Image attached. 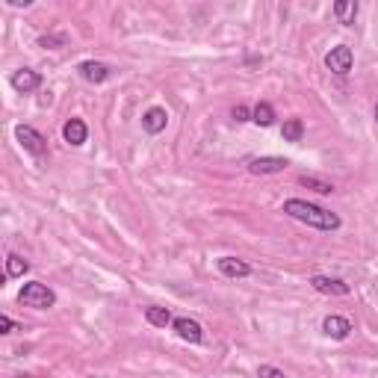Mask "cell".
Masks as SVG:
<instances>
[{
    "instance_id": "cell-1",
    "label": "cell",
    "mask_w": 378,
    "mask_h": 378,
    "mask_svg": "<svg viewBox=\"0 0 378 378\" xmlns=\"http://www.w3.org/2000/svg\"><path fill=\"white\" fill-rule=\"evenodd\" d=\"M284 213L296 219V222H305V225L316 228V231H337L340 228V216L331 213L325 207H316L310 201H302V198H290L284 201Z\"/></svg>"
},
{
    "instance_id": "cell-2",
    "label": "cell",
    "mask_w": 378,
    "mask_h": 378,
    "mask_svg": "<svg viewBox=\"0 0 378 378\" xmlns=\"http://www.w3.org/2000/svg\"><path fill=\"white\" fill-rule=\"evenodd\" d=\"M18 302L27 305V307H36V310H48V307L57 305V296H53V290L48 284L30 281V284H24V290L18 293Z\"/></svg>"
},
{
    "instance_id": "cell-3",
    "label": "cell",
    "mask_w": 378,
    "mask_h": 378,
    "mask_svg": "<svg viewBox=\"0 0 378 378\" xmlns=\"http://www.w3.org/2000/svg\"><path fill=\"white\" fill-rule=\"evenodd\" d=\"M15 139L21 142V148H24L27 154H33V157H36L39 163L48 160V139H44L36 127L18 125V127H15Z\"/></svg>"
},
{
    "instance_id": "cell-4",
    "label": "cell",
    "mask_w": 378,
    "mask_h": 378,
    "mask_svg": "<svg viewBox=\"0 0 378 378\" xmlns=\"http://www.w3.org/2000/svg\"><path fill=\"white\" fill-rule=\"evenodd\" d=\"M352 62H354V53H352L349 44H337V48H331L325 53V69L340 74V77H346L352 71Z\"/></svg>"
},
{
    "instance_id": "cell-5",
    "label": "cell",
    "mask_w": 378,
    "mask_h": 378,
    "mask_svg": "<svg viewBox=\"0 0 378 378\" xmlns=\"http://www.w3.org/2000/svg\"><path fill=\"white\" fill-rule=\"evenodd\" d=\"M310 287L322 296H349L352 293V287L346 281H340V278H328V275H314L310 278Z\"/></svg>"
},
{
    "instance_id": "cell-6",
    "label": "cell",
    "mask_w": 378,
    "mask_h": 378,
    "mask_svg": "<svg viewBox=\"0 0 378 378\" xmlns=\"http://www.w3.org/2000/svg\"><path fill=\"white\" fill-rule=\"evenodd\" d=\"M174 331H177V337L181 340H186V343H201L204 340V331H201V325H198L195 319H189V316H177L174 322Z\"/></svg>"
},
{
    "instance_id": "cell-7",
    "label": "cell",
    "mask_w": 378,
    "mask_h": 378,
    "mask_svg": "<svg viewBox=\"0 0 378 378\" xmlns=\"http://www.w3.org/2000/svg\"><path fill=\"white\" fill-rule=\"evenodd\" d=\"M287 165H290L287 157H258L249 163V172L251 174H278V172H284Z\"/></svg>"
},
{
    "instance_id": "cell-8",
    "label": "cell",
    "mask_w": 378,
    "mask_h": 378,
    "mask_svg": "<svg viewBox=\"0 0 378 378\" xmlns=\"http://www.w3.org/2000/svg\"><path fill=\"white\" fill-rule=\"evenodd\" d=\"M42 86V77L39 71H33V69H21L12 74V89L21 95H30V92H36V89Z\"/></svg>"
},
{
    "instance_id": "cell-9",
    "label": "cell",
    "mask_w": 378,
    "mask_h": 378,
    "mask_svg": "<svg viewBox=\"0 0 378 378\" xmlns=\"http://www.w3.org/2000/svg\"><path fill=\"white\" fill-rule=\"evenodd\" d=\"M77 71H80V77H83L86 83H95V86H101V83H107V80H109V65H104V62H95V60L83 62Z\"/></svg>"
},
{
    "instance_id": "cell-10",
    "label": "cell",
    "mask_w": 378,
    "mask_h": 378,
    "mask_svg": "<svg viewBox=\"0 0 378 378\" xmlns=\"http://www.w3.org/2000/svg\"><path fill=\"white\" fill-rule=\"evenodd\" d=\"M165 125H169V113H165L163 107H151L148 113L142 116V127H145V133H151V136H157V133H163Z\"/></svg>"
},
{
    "instance_id": "cell-11",
    "label": "cell",
    "mask_w": 378,
    "mask_h": 378,
    "mask_svg": "<svg viewBox=\"0 0 378 378\" xmlns=\"http://www.w3.org/2000/svg\"><path fill=\"white\" fill-rule=\"evenodd\" d=\"M216 269L225 278H249L251 275V266L246 260H240V258H219Z\"/></svg>"
},
{
    "instance_id": "cell-12",
    "label": "cell",
    "mask_w": 378,
    "mask_h": 378,
    "mask_svg": "<svg viewBox=\"0 0 378 378\" xmlns=\"http://www.w3.org/2000/svg\"><path fill=\"white\" fill-rule=\"evenodd\" d=\"M62 136H65V142H69V145L80 148L83 142H86V136H89L86 121H83V118H69V121H65V127H62Z\"/></svg>"
},
{
    "instance_id": "cell-13",
    "label": "cell",
    "mask_w": 378,
    "mask_h": 378,
    "mask_svg": "<svg viewBox=\"0 0 378 378\" xmlns=\"http://www.w3.org/2000/svg\"><path fill=\"white\" fill-rule=\"evenodd\" d=\"M322 331H325V337H331V340H346L352 334V322L346 316H325Z\"/></svg>"
},
{
    "instance_id": "cell-14",
    "label": "cell",
    "mask_w": 378,
    "mask_h": 378,
    "mask_svg": "<svg viewBox=\"0 0 378 378\" xmlns=\"http://www.w3.org/2000/svg\"><path fill=\"white\" fill-rule=\"evenodd\" d=\"M358 3H354V0H337L334 3V15H337V21L343 27H352L354 24V18H358Z\"/></svg>"
},
{
    "instance_id": "cell-15",
    "label": "cell",
    "mask_w": 378,
    "mask_h": 378,
    "mask_svg": "<svg viewBox=\"0 0 378 378\" xmlns=\"http://www.w3.org/2000/svg\"><path fill=\"white\" fill-rule=\"evenodd\" d=\"M298 183L307 186V189H314V192H319V195L334 192V183L325 181V177H316V174H298Z\"/></svg>"
},
{
    "instance_id": "cell-16",
    "label": "cell",
    "mask_w": 378,
    "mask_h": 378,
    "mask_svg": "<svg viewBox=\"0 0 378 378\" xmlns=\"http://www.w3.org/2000/svg\"><path fill=\"white\" fill-rule=\"evenodd\" d=\"M251 121H254V125H260V127H272V125H275V109H272V104L260 101L258 107L251 109Z\"/></svg>"
},
{
    "instance_id": "cell-17",
    "label": "cell",
    "mask_w": 378,
    "mask_h": 378,
    "mask_svg": "<svg viewBox=\"0 0 378 378\" xmlns=\"http://www.w3.org/2000/svg\"><path fill=\"white\" fill-rule=\"evenodd\" d=\"M281 136H284V142H302V136H305V121H302V118H287L284 127H281Z\"/></svg>"
},
{
    "instance_id": "cell-18",
    "label": "cell",
    "mask_w": 378,
    "mask_h": 378,
    "mask_svg": "<svg viewBox=\"0 0 378 378\" xmlns=\"http://www.w3.org/2000/svg\"><path fill=\"white\" fill-rule=\"evenodd\" d=\"M145 319L151 322V325H157V328H165V325H172V314H169V307H157V305H151L145 307Z\"/></svg>"
},
{
    "instance_id": "cell-19",
    "label": "cell",
    "mask_w": 378,
    "mask_h": 378,
    "mask_svg": "<svg viewBox=\"0 0 378 378\" xmlns=\"http://www.w3.org/2000/svg\"><path fill=\"white\" fill-rule=\"evenodd\" d=\"M30 269V263L21 254H9L6 258V278H24Z\"/></svg>"
},
{
    "instance_id": "cell-20",
    "label": "cell",
    "mask_w": 378,
    "mask_h": 378,
    "mask_svg": "<svg viewBox=\"0 0 378 378\" xmlns=\"http://www.w3.org/2000/svg\"><path fill=\"white\" fill-rule=\"evenodd\" d=\"M258 378H287V375L278 370V366H260V370H258Z\"/></svg>"
},
{
    "instance_id": "cell-21",
    "label": "cell",
    "mask_w": 378,
    "mask_h": 378,
    "mask_svg": "<svg viewBox=\"0 0 378 378\" xmlns=\"http://www.w3.org/2000/svg\"><path fill=\"white\" fill-rule=\"evenodd\" d=\"M231 118H233V121H251L249 107H242V104H240V107H233V109H231Z\"/></svg>"
},
{
    "instance_id": "cell-22",
    "label": "cell",
    "mask_w": 378,
    "mask_h": 378,
    "mask_svg": "<svg viewBox=\"0 0 378 378\" xmlns=\"http://www.w3.org/2000/svg\"><path fill=\"white\" fill-rule=\"evenodd\" d=\"M12 328H15V322H12V319H9L6 314L0 316V334H12Z\"/></svg>"
},
{
    "instance_id": "cell-23",
    "label": "cell",
    "mask_w": 378,
    "mask_h": 378,
    "mask_svg": "<svg viewBox=\"0 0 378 378\" xmlns=\"http://www.w3.org/2000/svg\"><path fill=\"white\" fill-rule=\"evenodd\" d=\"M375 125H378V104H375Z\"/></svg>"
},
{
    "instance_id": "cell-24",
    "label": "cell",
    "mask_w": 378,
    "mask_h": 378,
    "mask_svg": "<svg viewBox=\"0 0 378 378\" xmlns=\"http://www.w3.org/2000/svg\"><path fill=\"white\" fill-rule=\"evenodd\" d=\"M18 378H36V375H18Z\"/></svg>"
}]
</instances>
